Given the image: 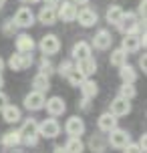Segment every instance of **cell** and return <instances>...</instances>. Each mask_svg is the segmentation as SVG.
Instances as JSON below:
<instances>
[{
  "label": "cell",
  "mask_w": 147,
  "mask_h": 153,
  "mask_svg": "<svg viewBox=\"0 0 147 153\" xmlns=\"http://www.w3.org/2000/svg\"><path fill=\"white\" fill-rule=\"evenodd\" d=\"M18 135H20V143L24 145H36L39 143V123L34 121V119H26L24 125L20 127L18 131Z\"/></svg>",
  "instance_id": "1"
},
{
  "label": "cell",
  "mask_w": 147,
  "mask_h": 153,
  "mask_svg": "<svg viewBox=\"0 0 147 153\" xmlns=\"http://www.w3.org/2000/svg\"><path fill=\"white\" fill-rule=\"evenodd\" d=\"M143 26H145V22L141 24V20L137 18L135 12H123V18L117 24V28L123 32V34H137L139 28H143Z\"/></svg>",
  "instance_id": "2"
},
{
  "label": "cell",
  "mask_w": 147,
  "mask_h": 153,
  "mask_svg": "<svg viewBox=\"0 0 147 153\" xmlns=\"http://www.w3.org/2000/svg\"><path fill=\"white\" fill-rule=\"evenodd\" d=\"M129 141H131V135H129V131L119 129V127H115V129L109 131L107 143H111V147H115V149H123V147L127 145Z\"/></svg>",
  "instance_id": "3"
},
{
  "label": "cell",
  "mask_w": 147,
  "mask_h": 153,
  "mask_svg": "<svg viewBox=\"0 0 147 153\" xmlns=\"http://www.w3.org/2000/svg\"><path fill=\"white\" fill-rule=\"evenodd\" d=\"M12 22H14L18 28H30L32 24H34V12H32L28 6H20L16 10Z\"/></svg>",
  "instance_id": "4"
},
{
  "label": "cell",
  "mask_w": 147,
  "mask_h": 153,
  "mask_svg": "<svg viewBox=\"0 0 147 153\" xmlns=\"http://www.w3.org/2000/svg\"><path fill=\"white\" fill-rule=\"evenodd\" d=\"M32 65V53H16L8 59V67L12 71H26Z\"/></svg>",
  "instance_id": "5"
},
{
  "label": "cell",
  "mask_w": 147,
  "mask_h": 153,
  "mask_svg": "<svg viewBox=\"0 0 147 153\" xmlns=\"http://www.w3.org/2000/svg\"><path fill=\"white\" fill-rule=\"evenodd\" d=\"M59 133H61V123L56 121L54 117L45 119L42 123H39V135H42V137L54 139V137H59Z\"/></svg>",
  "instance_id": "6"
},
{
  "label": "cell",
  "mask_w": 147,
  "mask_h": 153,
  "mask_svg": "<svg viewBox=\"0 0 147 153\" xmlns=\"http://www.w3.org/2000/svg\"><path fill=\"white\" fill-rule=\"evenodd\" d=\"M79 8L75 2H59V10H56V18H61L62 22H73L77 18Z\"/></svg>",
  "instance_id": "7"
},
{
  "label": "cell",
  "mask_w": 147,
  "mask_h": 153,
  "mask_svg": "<svg viewBox=\"0 0 147 153\" xmlns=\"http://www.w3.org/2000/svg\"><path fill=\"white\" fill-rule=\"evenodd\" d=\"M141 45L145 46V36H139V34H125L123 42H121V48H123L127 54L137 53L141 48Z\"/></svg>",
  "instance_id": "8"
},
{
  "label": "cell",
  "mask_w": 147,
  "mask_h": 153,
  "mask_svg": "<svg viewBox=\"0 0 147 153\" xmlns=\"http://www.w3.org/2000/svg\"><path fill=\"white\" fill-rule=\"evenodd\" d=\"M40 51L45 54H56L59 51H61V40H59V36L56 34H47V36H42L40 38Z\"/></svg>",
  "instance_id": "9"
},
{
  "label": "cell",
  "mask_w": 147,
  "mask_h": 153,
  "mask_svg": "<svg viewBox=\"0 0 147 153\" xmlns=\"http://www.w3.org/2000/svg\"><path fill=\"white\" fill-rule=\"evenodd\" d=\"M45 93H39V91H30L26 97H24V107L28 111H40L45 109Z\"/></svg>",
  "instance_id": "10"
},
{
  "label": "cell",
  "mask_w": 147,
  "mask_h": 153,
  "mask_svg": "<svg viewBox=\"0 0 147 153\" xmlns=\"http://www.w3.org/2000/svg\"><path fill=\"white\" fill-rule=\"evenodd\" d=\"M75 20H79V24L83 26V28H91V26H95L97 24V20H99V16H97V12H95L93 8H83V10H79L77 12V18Z\"/></svg>",
  "instance_id": "11"
},
{
  "label": "cell",
  "mask_w": 147,
  "mask_h": 153,
  "mask_svg": "<svg viewBox=\"0 0 147 153\" xmlns=\"http://www.w3.org/2000/svg\"><path fill=\"white\" fill-rule=\"evenodd\" d=\"M109 113L115 115V117H125V115L131 113V103L123 97H115V99L111 101V109H109Z\"/></svg>",
  "instance_id": "12"
},
{
  "label": "cell",
  "mask_w": 147,
  "mask_h": 153,
  "mask_svg": "<svg viewBox=\"0 0 147 153\" xmlns=\"http://www.w3.org/2000/svg\"><path fill=\"white\" fill-rule=\"evenodd\" d=\"M65 131H67L69 137H81L85 133V123L81 117H69L65 123Z\"/></svg>",
  "instance_id": "13"
},
{
  "label": "cell",
  "mask_w": 147,
  "mask_h": 153,
  "mask_svg": "<svg viewBox=\"0 0 147 153\" xmlns=\"http://www.w3.org/2000/svg\"><path fill=\"white\" fill-rule=\"evenodd\" d=\"M45 107H47V113L50 117H59L67 111V105H65L62 97H50L48 101H45Z\"/></svg>",
  "instance_id": "14"
},
{
  "label": "cell",
  "mask_w": 147,
  "mask_h": 153,
  "mask_svg": "<svg viewBox=\"0 0 147 153\" xmlns=\"http://www.w3.org/2000/svg\"><path fill=\"white\" fill-rule=\"evenodd\" d=\"M111 45H113V36H111V32L109 30H99L97 34H95L93 38V46L95 48H99V51H107V48H111Z\"/></svg>",
  "instance_id": "15"
},
{
  "label": "cell",
  "mask_w": 147,
  "mask_h": 153,
  "mask_svg": "<svg viewBox=\"0 0 147 153\" xmlns=\"http://www.w3.org/2000/svg\"><path fill=\"white\" fill-rule=\"evenodd\" d=\"M39 20L45 24V26H53V24L56 22V8L45 4V6L40 8V12H39Z\"/></svg>",
  "instance_id": "16"
},
{
  "label": "cell",
  "mask_w": 147,
  "mask_h": 153,
  "mask_svg": "<svg viewBox=\"0 0 147 153\" xmlns=\"http://www.w3.org/2000/svg\"><path fill=\"white\" fill-rule=\"evenodd\" d=\"M97 125H99V129L103 131V133H109L111 129H115V127H117V117L107 111V113H103L99 119H97Z\"/></svg>",
  "instance_id": "17"
},
{
  "label": "cell",
  "mask_w": 147,
  "mask_h": 153,
  "mask_svg": "<svg viewBox=\"0 0 147 153\" xmlns=\"http://www.w3.org/2000/svg\"><path fill=\"white\" fill-rule=\"evenodd\" d=\"M79 89H81V93H83L85 99H95L97 93H99V85L95 83L93 79H85L83 83L79 85Z\"/></svg>",
  "instance_id": "18"
},
{
  "label": "cell",
  "mask_w": 147,
  "mask_h": 153,
  "mask_svg": "<svg viewBox=\"0 0 147 153\" xmlns=\"http://www.w3.org/2000/svg\"><path fill=\"white\" fill-rule=\"evenodd\" d=\"M77 71H81L85 76H91L97 71V61H95L93 56H87V59H81V61H77V67H75Z\"/></svg>",
  "instance_id": "19"
},
{
  "label": "cell",
  "mask_w": 147,
  "mask_h": 153,
  "mask_svg": "<svg viewBox=\"0 0 147 153\" xmlns=\"http://www.w3.org/2000/svg\"><path fill=\"white\" fill-rule=\"evenodd\" d=\"M71 54H73V59H77V61L87 59V56H91V45H89V42H85V40H79L77 45L73 46Z\"/></svg>",
  "instance_id": "20"
},
{
  "label": "cell",
  "mask_w": 147,
  "mask_h": 153,
  "mask_svg": "<svg viewBox=\"0 0 147 153\" xmlns=\"http://www.w3.org/2000/svg\"><path fill=\"white\" fill-rule=\"evenodd\" d=\"M16 51L18 53H32L34 51V40L28 34H18L16 36Z\"/></svg>",
  "instance_id": "21"
},
{
  "label": "cell",
  "mask_w": 147,
  "mask_h": 153,
  "mask_svg": "<svg viewBox=\"0 0 147 153\" xmlns=\"http://www.w3.org/2000/svg\"><path fill=\"white\" fill-rule=\"evenodd\" d=\"M119 76H121L123 83L135 85V81H137V71H135V67H131V65L125 62L123 67H119Z\"/></svg>",
  "instance_id": "22"
},
{
  "label": "cell",
  "mask_w": 147,
  "mask_h": 153,
  "mask_svg": "<svg viewBox=\"0 0 147 153\" xmlns=\"http://www.w3.org/2000/svg\"><path fill=\"white\" fill-rule=\"evenodd\" d=\"M123 8L119 6V4H111V6L107 8V14H105V18H107V22L109 24H119V20H121V18H123Z\"/></svg>",
  "instance_id": "23"
},
{
  "label": "cell",
  "mask_w": 147,
  "mask_h": 153,
  "mask_svg": "<svg viewBox=\"0 0 147 153\" xmlns=\"http://www.w3.org/2000/svg\"><path fill=\"white\" fill-rule=\"evenodd\" d=\"M2 119L6 123H18L22 117H20V109L14 107V105H6L2 109Z\"/></svg>",
  "instance_id": "24"
},
{
  "label": "cell",
  "mask_w": 147,
  "mask_h": 153,
  "mask_svg": "<svg viewBox=\"0 0 147 153\" xmlns=\"http://www.w3.org/2000/svg\"><path fill=\"white\" fill-rule=\"evenodd\" d=\"M32 87H34V91H39V93H47L50 89V81H48V76L39 73V75H34V79H32Z\"/></svg>",
  "instance_id": "25"
},
{
  "label": "cell",
  "mask_w": 147,
  "mask_h": 153,
  "mask_svg": "<svg viewBox=\"0 0 147 153\" xmlns=\"http://www.w3.org/2000/svg\"><path fill=\"white\" fill-rule=\"evenodd\" d=\"M89 147L93 153H103L107 147V139H103V135H93L89 139Z\"/></svg>",
  "instance_id": "26"
},
{
  "label": "cell",
  "mask_w": 147,
  "mask_h": 153,
  "mask_svg": "<svg viewBox=\"0 0 147 153\" xmlns=\"http://www.w3.org/2000/svg\"><path fill=\"white\" fill-rule=\"evenodd\" d=\"M127 56H129V54L125 53L123 48H115V51L111 53V59H109V61H111V65H113V67H117V69H119V67H123L125 62H127Z\"/></svg>",
  "instance_id": "27"
},
{
  "label": "cell",
  "mask_w": 147,
  "mask_h": 153,
  "mask_svg": "<svg viewBox=\"0 0 147 153\" xmlns=\"http://www.w3.org/2000/svg\"><path fill=\"white\" fill-rule=\"evenodd\" d=\"M65 149H67V153H83L85 151V143L81 141V137H69Z\"/></svg>",
  "instance_id": "28"
},
{
  "label": "cell",
  "mask_w": 147,
  "mask_h": 153,
  "mask_svg": "<svg viewBox=\"0 0 147 153\" xmlns=\"http://www.w3.org/2000/svg\"><path fill=\"white\" fill-rule=\"evenodd\" d=\"M20 143V135H18V131H8L2 135V145L4 147H16Z\"/></svg>",
  "instance_id": "29"
},
{
  "label": "cell",
  "mask_w": 147,
  "mask_h": 153,
  "mask_svg": "<svg viewBox=\"0 0 147 153\" xmlns=\"http://www.w3.org/2000/svg\"><path fill=\"white\" fill-rule=\"evenodd\" d=\"M119 97H123V99H127V101L135 99V97H137V89H135V85L123 83V85H121V89H119Z\"/></svg>",
  "instance_id": "30"
},
{
  "label": "cell",
  "mask_w": 147,
  "mask_h": 153,
  "mask_svg": "<svg viewBox=\"0 0 147 153\" xmlns=\"http://www.w3.org/2000/svg\"><path fill=\"white\" fill-rule=\"evenodd\" d=\"M39 73L40 75H45V76H50L54 73V65L47 59V54L40 59V65H39Z\"/></svg>",
  "instance_id": "31"
},
{
  "label": "cell",
  "mask_w": 147,
  "mask_h": 153,
  "mask_svg": "<svg viewBox=\"0 0 147 153\" xmlns=\"http://www.w3.org/2000/svg\"><path fill=\"white\" fill-rule=\"evenodd\" d=\"M85 79H87V76L83 75L81 71H77V69H73V71L69 73V75H67V81H69V83L73 85V87H79V85L83 83Z\"/></svg>",
  "instance_id": "32"
},
{
  "label": "cell",
  "mask_w": 147,
  "mask_h": 153,
  "mask_svg": "<svg viewBox=\"0 0 147 153\" xmlns=\"http://www.w3.org/2000/svg\"><path fill=\"white\" fill-rule=\"evenodd\" d=\"M16 28H18V26H16V24L12 22V18L4 20V24H2V32H4V34H8V36H14Z\"/></svg>",
  "instance_id": "33"
},
{
  "label": "cell",
  "mask_w": 147,
  "mask_h": 153,
  "mask_svg": "<svg viewBox=\"0 0 147 153\" xmlns=\"http://www.w3.org/2000/svg\"><path fill=\"white\" fill-rule=\"evenodd\" d=\"M73 69H75V67H73V62H71V61H62L61 65H59V71H56V73H59L61 76H67Z\"/></svg>",
  "instance_id": "34"
},
{
  "label": "cell",
  "mask_w": 147,
  "mask_h": 153,
  "mask_svg": "<svg viewBox=\"0 0 147 153\" xmlns=\"http://www.w3.org/2000/svg\"><path fill=\"white\" fill-rule=\"evenodd\" d=\"M123 149H125L123 153H145L139 145H137V143H131V141H129V143H127V145H125Z\"/></svg>",
  "instance_id": "35"
},
{
  "label": "cell",
  "mask_w": 147,
  "mask_h": 153,
  "mask_svg": "<svg viewBox=\"0 0 147 153\" xmlns=\"http://www.w3.org/2000/svg\"><path fill=\"white\" fill-rule=\"evenodd\" d=\"M6 105H8V97H6V93H2V91H0V111L6 107Z\"/></svg>",
  "instance_id": "36"
},
{
  "label": "cell",
  "mask_w": 147,
  "mask_h": 153,
  "mask_svg": "<svg viewBox=\"0 0 147 153\" xmlns=\"http://www.w3.org/2000/svg\"><path fill=\"white\" fill-rule=\"evenodd\" d=\"M81 109H83V111H89V109H91V99H85V97H83V101H81Z\"/></svg>",
  "instance_id": "37"
},
{
  "label": "cell",
  "mask_w": 147,
  "mask_h": 153,
  "mask_svg": "<svg viewBox=\"0 0 147 153\" xmlns=\"http://www.w3.org/2000/svg\"><path fill=\"white\" fill-rule=\"evenodd\" d=\"M139 69L143 71V73H145L147 71V62H145V54H141L139 56Z\"/></svg>",
  "instance_id": "38"
},
{
  "label": "cell",
  "mask_w": 147,
  "mask_h": 153,
  "mask_svg": "<svg viewBox=\"0 0 147 153\" xmlns=\"http://www.w3.org/2000/svg\"><path fill=\"white\" fill-rule=\"evenodd\" d=\"M137 145H139L141 149L145 151V145H147V135H145V133H143V135H141V137H139V143H137Z\"/></svg>",
  "instance_id": "39"
},
{
  "label": "cell",
  "mask_w": 147,
  "mask_h": 153,
  "mask_svg": "<svg viewBox=\"0 0 147 153\" xmlns=\"http://www.w3.org/2000/svg\"><path fill=\"white\" fill-rule=\"evenodd\" d=\"M59 2H61V0H45V4H47V6H56Z\"/></svg>",
  "instance_id": "40"
},
{
  "label": "cell",
  "mask_w": 147,
  "mask_h": 153,
  "mask_svg": "<svg viewBox=\"0 0 147 153\" xmlns=\"http://www.w3.org/2000/svg\"><path fill=\"white\" fill-rule=\"evenodd\" d=\"M53 153H67V149H65L62 145H59V147H54V151H53Z\"/></svg>",
  "instance_id": "41"
},
{
  "label": "cell",
  "mask_w": 147,
  "mask_h": 153,
  "mask_svg": "<svg viewBox=\"0 0 147 153\" xmlns=\"http://www.w3.org/2000/svg\"><path fill=\"white\" fill-rule=\"evenodd\" d=\"M73 2H75V4H79V6H83V4H87L89 0H73Z\"/></svg>",
  "instance_id": "42"
},
{
  "label": "cell",
  "mask_w": 147,
  "mask_h": 153,
  "mask_svg": "<svg viewBox=\"0 0 147 153\" xmlns=\"http://www.w3.org/2000/svg\"><path fill=\"white\" fill-rule=\"evenodd\" d=\"M20 2H24V4H34V2H39V0H20Z\"/></svg>",
  "instance_id": "43"
},
{
  "label": "cell",
  "mask_w": 147,
  "mask_h": 153,
  "mask_svg": "<svg viewBox=\"0 0 147 153\" xmlns=\"http://www.w3.org/2000/svg\"><path fill=\"white\" fill-rule=\"evenodd\" d=\"M2 69H4V61H2V56H0V73H2Z\"/></svg>",
  "instance_id": "44"
},
{
  "label": "cell",
  "mask_w": 147,
  "mask_h": 153,
  "mask_svg": "<svg viewBox=\"0 0 147 153\" xmlns=\"http://www.w3.org/2000/svg\"><path fill=\"white\" fill-rule=\"evenodd\" d=\"M2 85H4V79H2V73H0V89H2Z\"/></svg>",
  "instance_id": "45"
},
{
  "label": "cell",
  "mask_w": 147,
  "mask_h": 153,
  "mask_svg": "<svg viewBox=\"0 0 147 153\" xmlns=\"http://www.w3.org/2000/svg\"><path fill=\"white\" fill-rule=\"evenodd\" d=\"M4 2H6V0H0V8H2V6H4Z\"/></svg>",
  "instance_id": "46"
}]
</instances>
